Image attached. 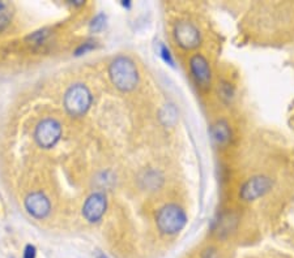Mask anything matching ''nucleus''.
<instances>
[{"label":"nucleus","instance_id":"nucleus-1","mask_svg":"<svg viewBox=\"0 0 294 258\" xmlns=\"http://www.w3.org/2000/svg\"><path fill=\"white\" fill-rule=\"evenodd\" d=\"M188 222L186 210L181 205L175 202H169L161 206L156 213V227L158 232L164 236H175L181 231Z\"/></svg>","mask_w":294,"mask_h":258},{"label":"nucleus","instance_id":"nucleus-2","mask_svg":"<svg viewBox=\"0 0 294 258\" xmlns=\"http://www.w3.org/2000/svg\"><path fill=\"white\" fill-rule=\"evenodd\" d=\"M109 76L113 85L123 93L132 91L139 84V70L127 56H117L109 65Z\"/></svg>","mask_w":294,"mask_h":258},{"label":"nucleus","instance_id":"nucleus-3","mask_svg":"<svg viewBox=\"0 0 294 258\" xmlns=\"http://www.w3.org/2000/svg\"><path fill=\"white\" fill-rule=\"evenodd\" d=\"M92 93L84 84H75L64 94V108L71 116H83L92 106Z\"/></svg>","mask_w":294,"mask_h":258},{"label":"nucleus","instance_id":"nucleus-4","mask_svg":"<svg viewBox=\"0 0 294 258\" xmlns=\"http://www.w3.org/2000/svg\"><path fill=\"white\" fill-rule=\"evenodd\" d=\"M174 41L182 50L191 51L198 49L202 43V33L199 27L188 20H178L173 27Z\"/></svg>","mask_w":294,"mask_h":258},{"label":"nucleus","instance_id":"nucleus-5","mask_svg":"<svg viewBox=\"0 0 294 258\" xmlns=\"http://www.w3.org/2000/svg\"><path fill=\"white\" fill-rule=\"evenodd\" d=\"M272 189V180L266 175H255L243 182L239 188V198L245 202H252L268 193Z\"/></svg>","mask_w":294,"mask_h":258},{"label":"nucleus","instance_id":"nucleus-6","mask_svg":"<svg viewBox=\"0 0 294 258\" xmlns=\"http://www.w3.org/2000/svg\"><path fill=\"white\" fill-rule=\"evenodd\" d=\"M61 137V125L55 119H45L36 128L34 138L43 149L55 146Z\"/></svg>","mask_w":294,"mask_h":258},{"label":"nucleus","instance_id":"nucleus-7","mask_svg":"<svg viewBox=\"0 0 294 258\" xmlns=\"http://www.w3.org/2000/svg\"><path fill=\"white\" fill-rule=\"evenodd\" d=\"M188 67L193 81L199 88L207 89L212 81V68L208 59L203 54H193L188 60Z\"/></svg>","mask_w":294,"mask_h":258},{"label":"nucleus","instance_id":"nucleus-8","mask_svg":"<svg viewBox=\"0 0 294 258\" xmlns=\"http://www.w3.org/2000/svg\"><path fill=\"white\" fill-rule=\"evenodd\" d=\"M108 207V198L104 192H95L86 198L83 206V215L89 223H97L104 216Z\"/></svg>","mask_w":294,"mask_h":258},{"label":"nucleus","instance_id":"nucleus-9","mask_svg":"<svg viewBox=\"0 0 294 258\" xmlns=\"http://www.w3.org/2000/svg\"><path fill=\"white\" fill-rule=\"evenodd\" d=\"M25 207L31 216L37 219L46 218L50 214L51 205L46 196L42 192H34L26 197L25 200Z\"/></svg>","mask_w":294,"mask_h":258},{"label":"nucleus","instance_id":"nucleus-10","mask_svg":"<svg viewBox=\"0 0 294 258\" xmlns=\"http://www.w3.org/2000/svg\"><path fill=\"white\" fill-rule=\"evenodd\" d=\"M211 136L218 146H225L232 138V129L225 119H220L211 128Z\"/></svg>","mask_w":294,"mask_h":258},{"label":"nucleus","instance_id":"nucleus-11","mask_svg":"<svg viewBox=\"0 0 294 258\" xmlns=\"http://www.w3.org/2000/svg\"><path fill=\"white\" fill-rule=\"evenodd\" d=\"M141 186L143 188L148 189V191H156L159 187L162 186L164 176L162 173L156 170H148L144 171V173L140 177Z\"/></svg>","mask_w":294,"mask_h":258},{"label":"nucleus","instance_id":"nucleus-12","mask_svg":"<svg viewBox=\"0 0 294 258\" xmlns=\"http://www.w3.org/2000/svg\"><path fill=\"white\" fill-rule=\"evenodd\" d=\"M13 16V6L7 2H0V31L4 30Z\"/></svg>","mask_w":294,"mask_h":258},{"label":"nucleus","instance_id":"nucleus-13","mask_svg":"<svg viewBox=\"0 0 294 258\" xmlns=\"http://www.w3.org/2000/svg\"><path fill=\"white\" fill-rule=\"evenodd\" d=\"M177 108H175L173 104H168L165 108L162 109V113H161V120L165 125H173L175 122H177Z\"/></svg>","mask_w":294,"mask_h":258},{"label":"nucleus","instance_id":"nucleus-14","mask_svg":"<svg viewBox=\"0 0 294 258\" xmlns=\"http://www.w3.org/2000/svg\"><path fill=\"white\" fill-rule=\"evenodd\" d=\"M105 24H106V16L102 15V13H100L98 16H95L94 18L92 20V22H90V30L92 31H100L104 29Z\"/></svg>","mask_w":294,"mask_h":258},{"label":"nucleus","instance_id":"nucleus-15","mask_svg":"<svg viewBox=\"0 0 294 258\" xmlns=\"http://www.w3.org/2000/svg\"><path fill=\"white\" fill-rule=\"evenodd\" d=\"M159 55H161V58H162L166 63L170 64L172 67L174 65V60H173L172 52H170V50L168 49V46H165L164 43H161V46H159Z\"/></svg>","mask_w":294,"mask_h":258},{"label":"nucleus","instance_id":"nucleus-16","mask_svg":"<svg viewBox=\"0 0 294 258\" xmlns=\"http://www.w3.org/2000/svg\"><path fill=\"white\" fill-rule=\"evenodd\" d=\"M200 258H220V253L215 246H207L200 254Z\"/></svg>","mask_w":294,"mask_h":258},{"label":"nucleus","instance_id":"nucleus-17","mask_svg":"<svg viewBox=\"0 0 294 258\" xmlns=\"http://www.w3.org/2000/svg\"><path fill=\"white\" fill-rule=\"evenodd\" d=\"M36 257H37V249H36V246L30 245V244L25 246L22 258H36Z\"/></svg>","mask_w":294,"mask_h":258},{"label":"nucleus","instance_id":"nucleus-18","mask_svg":"<svg viewBox=\"0 0 294 258\" xmlns=\"http://www.w3.org/2000/svg\"><path fill=\"white\" fill-rule=\"evenodd\" d=\"M92 49H93L92 42H86V43H84L83 46H80L79 49H77L76 55H83V54H85L86 51H89V50H92Z\"/></svg>","mask_w":294,"mask_h":258},{"label":"nucleus","instance_id":"nucleus-19","mask_svg":"<svg viewBox=\"0 0 294 258\" xmlns=\"http://www.w3.org/2000/svg\"><path fill=\"white\" fill-rule=\"evenodd\" d=\"M97 258H109L108 255H105V254H102V253H100V254L97 255Z\"/></svg>","mask_w":294,"mask_h":258}]
</instances>
